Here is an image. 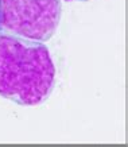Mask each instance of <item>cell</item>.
<instances>
[{
    "label": "cell",
    "mask_w": 128,
    "mask_h": 147,
    "mask_svg": "<svg viewBox=\"0 0 128 147\" xmlns=\"http://www.w3.org/2000/svg\"><path fill=\"white\" fill-rule=\"evenodd\" d=\"M55 85V66L44 43L0 31V96L18 105L44 102Z\"/></svg>",
    "instance_id": "obj_1"
},
{
    "label": "cell",
    "mask_w": 128,
    "mask_h": 147,
    "mask_svg": "<svg viewBox=\"0 0 128 147\" xmlns=\"http://www.w3.org/2000/svg\"><path fill=\"white\" fill-rule=\"evenodd\" d=\"M62 16L61 0H0V31L47 42Z\"/></svg>",
    "instance_id": "obj_2"
},
{
    "label": "cell",
    "mask_w": 128,
    "mask_h": 147,
    "mask_svg": "<svg viewBox=\"0 0 128 147\" xmlns=\"http://www.w3.org/2000/svg\"><path fill=\"white\" fill-rule=\"evenodd\" d=\"M65 1H89V0H65Z\"/></svg>",
    "instance_id": "obj_3"
}]
</instances>
